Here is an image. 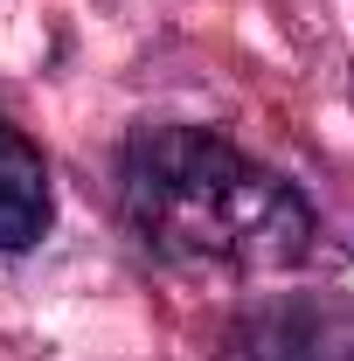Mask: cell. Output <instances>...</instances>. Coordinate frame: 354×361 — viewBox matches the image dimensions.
Masks as SVG:
<instances>
[{"label": "cell", "instance_id": "3", "mask_svg": "<svg viewBox=\"0 0 354 361\" xmlns=\"http://www.w3.org/2000/svg\"><path fill=\"white\" fill-rule=\"evenodd\" d=\"M49 223H56L49 160L21 139V126H7V111H0V250H28V243H42Z\"/></svg>", "mask_w": 354, "mask_h": 361}, {"label": "cell", "instance_id": "2", "mask_svg": "<svg viewBox=\"0 0 354 361\" xmlns=\"http://www.w3.org/2000/svg\"><path fill=\"white\" fill-rule=\"evenodd\" d=\"M216 361H354V299L348 292L264 299L222 334Z\"/></svg>", "mask_w": 354, "mask_h": 361}, {"label": "cell", "instance_id": "1", "mask_svg": "<svg viewBox=\"0 0 354 361\" xmlns=\"http://www.w3.org/2000/svg\"><path fill=\"white\" fill-rule=\"evenodd\" d=\"M118 209L181 271H292L319 243L312 202L209 126H139L118 153Z\"/></svg>", "mask_w": 354, "mask_h": 361}]
</instances>
